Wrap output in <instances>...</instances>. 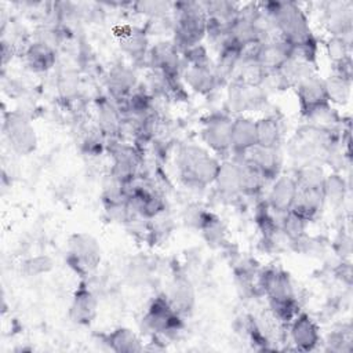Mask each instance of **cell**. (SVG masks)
I'll list each match as a JSON object with an SVG mask.
<instances>
[{"instance_id":"ba28073f","label":"cell","mask_w":353,"mask_h":353,"mask_svg":"<svg viewBox=\"0 0 353 353\" xmlns=\"http://www.w3.org/2000/svg\"><path fill=\"white\" fill-rule=\"evenodd\" d=\"M203 137L207 145L216 152L229 149L232 146V120L223 116L211 119L203 131Z\"/></svg>"},{"instance_id":"277c9868","label":"cell","mask_w":353,"mask_h":353,"mask_svg":"<svg viewBox=\"0 0 353 353\" xmlns=\"http://www.w3.org/2000/svg\"><path fill=\"white\" fill-rule=\"evenodd\" d=\"M101 259L97 241L87 234H76L69 247V263L79 273H90Z\"/></svg>"},{"instance_id":"cb8c5ba5","label":"cell","mask_w":353,"mask_h":353,"mask_svg":"<svg viewBox=\"0 0 353 353\" xmlns=\"http://www.w3.org/2000/svg\"><path fill=\"white\" fill-rule=\"evenodd\" d=\"M327 98L335 102H345L349 97V79L342 77L339 74L330 77L327 81H324Z\"/></svg>"},{"instance_id":"ffe728a7","label":"cell","mask_w":353,"mask_h":353,"mask_svg":"<svg viewBox=\"0 0 353 353\" xmlns=\"http://www.w3.org/2000/svg\"><path fill=\"white\" fill-rule=\"evenodd\" d=\"M168 302L174 307V310L178 313L189 310V307L193 303V291L190 284L185 280L175 281L174 285L171 287Z\"/></svg>"},{"instance_id":"7c38bea8","label":"cell","mask_w":353,"mask_h":353,"mask_svg":"<svg viewBox=\"0 0 353 353\" xmlns=\"http://www.w3.org/2000/svg\"><path fill=\"white\" fill-rule=\"evenodd\" d=\"M254 146H256L255 123L244 117L232 121V148L239 152H248Z\"/></svg>"},{"instance_id":"30bf717a","label":"cell","mask_w":353,"mask_h":353,"mask_svg":"<svg viewBox=\"0 0 353 353\" xmlns=\"http://www.w3.org/2000/svg\"><path fill=\"white\" fill-rule=\"evenodd\" d=\"M291 338L299 349L310 350L319 342L320 335L317 325L313 323V320L306 314H301L292 323Z\"/></svg>"},{"instance_id":"ac0fdd59","label":"cell","mask_w":353,"mask_h":353,"mask_svg":"<svg viewBox=\"0 0 353 353\" xmlns=\"http://www.w3.org/2000/svg\"><path fill=\"white\" fill-rule=\"evenodd\" d=\"M239 171H240V192L252 194L262 189L266 178L250 160H247L244 164L243 163L239 164Z\"/></svg>"},{"instance_id":"52a82bcc","label":"cell","mask_w":353,"mask_h":353,"mask_svg":"<svg viewBox=\"0 0 353 353\" xmlns=\"http://www.w3.org/2000/svg\"><path fill=\"white\" fill-rule=\"evenodd\" d=\"M298 97L302 105V109L309 114L314 109L327 105V92L324 81L314 76H309L298 83Z\"/></svg>"},{"instance_id":"d6986e66","label":"cell","mask_w":353,"mask_h":353,"mask_svg":"<svg viewBox=\"0 0 353 353\" xmlns=\"http://www.w3.org/2000/svg\"><path fill=\"white\" fill-rule=\"evenodd\" d=\"M215 181L223 193L233 194L236 192H240L239 164H234V163L221 164Z\"/></svg>"},{"instance_id":"7402d4cb","label":"cell","mask_w":353,"mask_h":353,"mask_svg":"<svg viewBox=\"0 0 353 353\" xmlns=\"http://www.w3.org/2000/svg\"><path fill=\"white\" fill-rule=\"evenodd\" d=\"M110 347L116 352H138L142 349L137 335L127 328L114 330L108 339Z\"/></svg>"},{"instance_id":"8fae6325","label":"cell","mask_w":353,"mask_h":353,"mask_svg":"<svg viewBox=\"0 0 353 353\" xmlns=\"http://www.w3.org/2000/svg\"><path fill=\"white\" fill-rule=\"evenodd\" d=\"M248 152L251 153L248 160L262 172L265 178L274 176L279 172L281 157L277 148H263L256 145Z\"/></svg>"},{"instance_id":"3957f363","label":"cell","mask_w":353,"mask_h":353,"mask_svg":"<svg viewBox=\"0 0 353 353\" xmlns=\"http://www.w3.org/2000/svg\"><path fill=\"white\" fill-rule=\"evenodd\" d=\"M219 165L221 164H218L215 159L197 148H189L183 154L182 168L185 170V175L200 185H207L215 181Z\"/></svg>"},{"instance_id":"9c48e42d","label":"cell","mask_w":353,"mask_h":353,"mask_svg":"<svg viewBox=\"0 0 353 353\" xmlns=\"http://www.w3.org/2000/svg\"><path fill=\"white\" fill-rule=\"evenodd\" d=\"M298 193L296 179L292 176H280L270 193H269V204L273 210L279 212H288L295 201Z\"/></svg>"},{"instance_id":"5b68a950","label":"cell","mask_w":353,"mask_h":353,"mask_svg":"<svg viewBox=\"0 0 353 353\" xmlns=\"http://www.w3.org/2000/svg\"><path fill=\"white\" fill-rule=\"evenodd\" d=\"M6 135L12 149L21 154L30 153L36 146V135L30 123L18 113H8L4 123Z\"/></svg>"},{"instance_id":"83f0119b","label":"cell","mask_w":353,"mask_h":353,"mask_svg":"<svg viewBox=\"0 0 353 353\" xmlns=\"http://www.w3.org/2000/svg\"><path fill=\"white\" fill-rule=\"evenodd\" d=\"M328 54L330 57L336 61L338 63L345 61V57H346V44L343 41L342 37L339 36H335L332 37L330 41H328Z\"/></svg>"},{"instance_id":"7a4b0ae2","label":"cell","mask_w":353,"mask_h":353,"mask_svg":"<svg viewBox=\"0 0 353 353\" xmlns=\"http://www.w3.org/2000/svg\"><path fill=\"white\" fill-rule=\"evenodd\" d=\"M208 17L205 10L196 3L179 4L175 34L178 41L185 47H193L201 40L207 30Z\"/></svg>"},{"instance_id":"2e32d148","label":"cell","mask_w":353,"mask_h":353,"mask_svg":"<svg viewBox=\"0 0 353 353\" xmlns=\"http://www.w3.org/2000/svg\"><path fill=\"white\" fill-rule=\"evenodd\" d=\"M154 65L163 70L164 76H171L178 69V54L174 46L168 43H160L152 51Z\"/></svg>"},{"instance_id":"5bb4252c","label":"cell","mask_w":353,"mask_h":353,"mask_svg":"<svg viewBox=\"0 0 353 353\" xmlns=\"http://www.w3.org/2000/svg\"><path fill=\"white\" fill-rule=\"evenodd\" d=\"M26 61L33 70L43 72L50 69L54 65L55 54H54V50L50 47V44L44 41H37L28 48Z\"/></svg>"},{"instance_id":"4fadbf2b","label":"cell","mask_w":353,"mask_h":353,"mask_svg":"<svg viewBox=\"0 0 353 353\" xmlns=\"http://www.w3.org/2000/svg\"><path fill=\"white\" fill-rule=\"evenodd\" d=\"M97 312V299L85 288H80L73 299L70 314L77 323H90Z\"/></svg>"},{"instance_id":"9a60e30c","label":"cell","mask_w":353,"mask_h":353,"mask_svg":"<svg viewBox=\"0 0 353 353\" xmlns=\"http://www.w3.org/2000/svg\"><path fill=\"white\" fill-rule=\"evenodd\" d=\"M186 83L196 91L205 92L212 90L215 84V74L211 72L207 63L190 65L185 73Z\"/></svg>"},{"instance_id":"d4e9b609","label":"cell","mask_w":353,"mask_h":353,"mask_svg":"<svg viewBox=\"0 0 353 353\" xmlns=\"http://www.w3.org/2000/svg\"><path fill=\"white\" fill-rule=\"evenodd\" d=\"M120 43L123 48L128 54H131V57H137L145 52V48H146V37L141 30H137V29L123 33L120 37Z\"/></svg>"},{"instance_id":"4316f807","label":"cell","mask_w":353,"mask_h":353,"mask_svg":"<svg viewBox=\"0 0 353 353\" xmlns=\"http://www.w3.org/2000/svg\"><path fill=\"white\" fill-rule=\"evenodd\" d=\"M305 223L306 221L303 218H301L292 211H288L287 216L284 218L283 229L291 239H299L305 230Z\"/></svg>"},{"instance_id":"484cf974","label":"cell","mask_w":353,"mask_h":353,"mask_svg":"<svg viewBox=\"0 0 353 353\" xmlns=\"http://www.w3.org/2000/svg\"><path fill=\"white\" fill-rule=\"evenodd\" d=\"M98 119H99L101 128L103 131L113 132L119 127V117H117L116 110L113 109V106L110 103H108L105 101L99 105Z\"/></svg>"},{"instance_id":"f1b7e54d","label":"cell","mask_w":353,"mask_h":353,"mask_svg":"<svg viewBox=\"0 0 353 353\" xmlns=\"http://www.w3.org/2000/svg\"><path fill=\"white\" fill-rule=\"evenodd\" d=\"M138 6L141 7L139 11H152V14L159 15L160 11H167L168 10V4L167 3H160V1H143V3H138Z\"/></svg>"},{"instance_id":"603a6c76","label":"cell","mask_w":353,"mask_h":353,"mask_svg":"<svg viewBox=\"0 0 353 353\" xmlns=\"http://www.w3.org/2000/svg\"><path fill=\"white\" fill-rule=\"evenodd\" d=\"M134 81H135L134 74L124 68L113 69L110 73V77H109L110 90L116 95L127 94L131 90V87H134Z\"/></svg>"},{"instance_id":"8992f818","label":"cell","mask_w":353,"mask_h":353,"mask_svg":"<svg viewBox=\"0 0 353 353\" xmlns=\"http://www.w3.org/2000/svg\"><path fill=\"white\" fill-rule=\"evenodd\" d=\"M146 323L152 330L159 332L174 331L179 327L178 312L174 310L168 299L157 298L149 307V312L146 314Z\"/></svg>"},{"instance_id":"44dd1931","label":"cell","mask_w":353,"mask_h":353,"mask_svg":"<svg viewBox=\"0 0 353 353\" xmlns=\"http://www.w3.org/2000/svg\"><path fill=\"white\" fill-rule=\"evenodd\" d=\"M131 203L137 211H139L142 215H146V216L156 215L161 210L160 199L154 193H150L143 188L134 190L131 196Z\"/></svg>"},{"instance_id":"6da1fadb","label":"cell","mask_w":353,"mask_h":353,"mask_svg":"<svg viewBox=\"0 0 353 353\" xmlns=\"http://www.w3.org/2000/svg\"><path fill=\"white\" fill-rule=\"evenodd\" d=\"M268 14L284 36V41L290 48L314 44L307 19L294 3H269Z\"/></svg>"},{"instance_id":"e0dca14e","label":"cell","mask_w":353,"mask_h":353,"mask_svg":"<svg viewBox=\"0 0 353 353\" xmlns=\"http://www.w3.org/2000/svg\"><path fill=\"white\" fill-rule=\"evenodd\" d=\"M256 127V145L263 148H277L281 137L279 121L272 117L262 119L255 123Z\"/></svg>"}]
</instances>
